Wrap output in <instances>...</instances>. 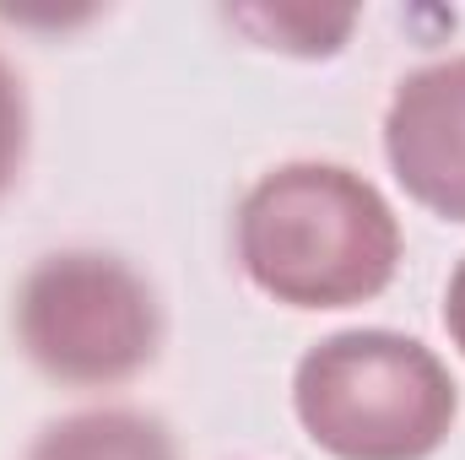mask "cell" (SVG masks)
I'll return each instance as SVG.
<instances>
[{"mask_svg":"<svg viewBox=\"0 0 465 460\" xmlns=\"http://www.w3.org/2000/svg\"><path fill=\"white\" fill-rule=\"evenodd\" d=\"M238 265L287 309H351L379 298L401 265L395 206L341 163H282L238 201Z\"/></svg>","mask_w":465,"mask_h":460,"instance_id":"6da1fadb","label":"cell"},{"mask_svg":"<svg viewBox=\"0 0 465 460\" xmlns=\"http://www.w3.org/2000/svg\"><path fill=\"white\" fill-rule=\"evenodd\" d=\"M292 412L336 460H428L460 417L444 357L401 331H336L298 357Z\"/></svg>","mask_w":465,"mask_h":460,"instance_id":"7a4b0ae2","label":"cell"},{"mask_svg":"<svg viewBox=\"0 0 465 460\" xmlns=\"http://www.w3.org/2000/svg\"><path fill=\"white\" fill-rule=\"evenodd\" d=\"M16 342L60 385H124L163 342L152 282L109 249H54L16 287Z\"/></svg>","mask_w":465,"mask_h":460,"instance_id":"3957f363","label":"cell"},{"mask_svg":"<svg viewBox=\"0 0 465 460\" xmlns=\"http://www.w3.org/2000/svg\"><path fill=\"white\" fill-rule=\"evenodd\" d=\"M384 157L417 206L465 223V55L401 76L384 109Z\"/></svg>","mask_w":465,"mask_h":460,"instance_id":"277c9868","label":"cell"},{"mask_svg":"<svg viewBox=\"0 0 465 460\" xmlns=\"http://www.w3.org/2000/svg\"><path fill=\"white\" fill-rule=\"evenodd\" d=\"M27 460H179L168 428L135 406H93L49 423Z\"/></svg>","mask_w":465,"mask_h":460,"instance_id":"5b68a950","label":"cell"},{"mask_svg":"<svg viewBox=\"0 0 465 460\" xmlns=\"http://www.w3.org/2000/svg\"><path fill=\"white\" fill-rule=\"evenodd\" d=\"M27 157V98L16 71L0 60V195L16 185V168Z\"/></svg>","mask_w":465,"mask_h":460,"instance_id":"8992f818","label":"cell"},{"mask_svg":"<svg viewBox=\"0 0 465 460\" xmlns=\"http://www.w3.org/2000/svg\"><path fill=\"white\" fill-rule=\"evenodd\" d=\"M444 325H450V342L460 346V357H465V260L455 265L450 293H444Z\"/></svg>","mask_w":465,"mask_h":460,"instance_id":"52a82bcc","label":"cell"}]
</instances>
